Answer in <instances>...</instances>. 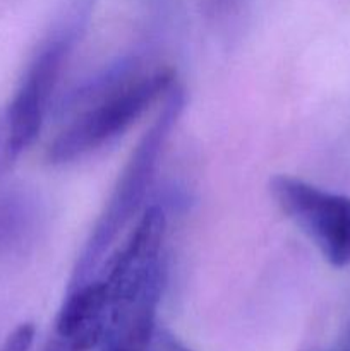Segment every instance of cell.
<instances>
[{
	"label": "cell",
	"instance_id": "cell-9",
	"mask_svg": "<svg viewBox=\"0 0 350 351\" xmlns=\"http://www.w3.org/2000/svg\"><path fill=\"white\" fill-rule=\"evenodd\" d=\"M242 0H206V12L213 19H225L235 12Z\"/></svg>",
	"mask_w": 350,
	"mask_h": 351
},
{
	"label": "cell",
	"instance_id": "cell-5",
	"mask_svg": "<svg viewBox=\"0 0 350 351\" xmlns=\"http://www.w3.org/2000/svg\"><path fill=\"white\" fill-rule=\"evenodd\" d=\"M112 302L102 278H91L67 295L55 317L54 329L41 351H91L105 339Z\"/></svg>",
	"mask_w": 350,
	"mask_h": 351
},
{
	"label": "cell",
	"instance_id": "cell-4",
	"mask_svg": "<svg viewBox=\"0 0 350 351\" xmlns=\"http://www.w3.org/2000/svg\"><path fill=\"white\" fill-rule=\"evenodd\" d=\"M271 197L335 267L350 266V197L290 175L270 178Z\"/></svg>",
	"mask_w": 350,
	"mask_h": 351
},
{
	"label": "cell",
	"instance_id": "cell-1",
	"mask_svg": "<svg viewBox=\"0 0 350 351\" xmlns=\"http://www.w3.org/2000/svg\"><path fill=\"white\" fill-rule=\"evenodd\" d=\"M185 106L184 89L174 88L165 95L163 105L158 110L151 125L144 130L139 143L130 153L126 167L120 171L113 191L100 213L84 247L72 271L69 288L91 280L105 261V254L115 242L124 228L132 221L151 187L158 161L165 149L168 137Z\"/></svg>",
	"mask_w": 350,
	"mask_h": 351
},
{
	"label": "cell",
	"instance_id": "cell-2",
	"mask_svg": "<svg viewBox=\"0 0 350 351\" xmlns=\"http://www.w3.org/2000/svg\"><path fill=\"white\" fill-rule=\"evenodd\" d=\"M89 14L91 3L69 0L55 29L27 65L16 95L0 110V130L16 160L40 136L62 69L81 38Z\"/></svg>",
	"mask_w": 350,
	"mask_h": 351
},
{
	"label": "cell",
	"instance_id": "cell-6",
	"mask_svg": "<svg viewBox=\"0 0 350 351\" xmlns=\"http://www.w3.org/2000/svg\"><path fill=\"white\" fill-rule=\"evenodd\" d=\"M41 221L38 199L26 191L0 192V257L23 252L36 237Z\"/></svg>",
	"mask_w": 350,
	"mask_h": 351
},
{
	"label": "cell",
	"instance_id": "cell-3",
	"mask_svg": "<svg viewBox=\"0 0 350 351\" xmlns=\"http://www.w3.org/2000/svg\"><path fill=\"white\" fill-rule=\"evenodd\" d=\"M174 81L175 74L168 67L144 71L86 108L79 110L78 115L48 146V163H72L122 136L150 110V106L174 88Z\"/></svg>",
	"mask_w": 350,
	"mask_h": 351
},
{
	"label": "cell",
	"instance_id": "cell-11",
	"mask_svg": "<svg viewBox=\"0 0 350 351\" xmlns=\"http://www.w3.org/2000/svg\"><path fill=\"white\" fill-rule=\"evenodd\" d=\"M347 351H350V346H349V350H347Z\"/></svg>",
	"mask_w": 350,
	"mask_h": 351
},
{
	"label": "cell",
	"instance_id": "cell-10",
	"mask_svg": "<svg viewBox=\"0 0 350 351\" xmlns=\"http://www.w3.org/2000/svg\"><path fill=\"white\" fill-rule=\"evenodd\" d=\"M100 351H148L144 348H139V346L129 345V343H122V341H103L102 346H100Z\"/></svg>",
	"mask_w": 350,
	"mask_h": 351
},
{
	"label": "cell",
	"instance_id": "cell-7",
	"mask_svg": "<svg viewBox=\"0 0 350 351\" xmlns=\"http://www.w3.org/2000/svg\"><path fill=\"white\" fill-rule=\"evenodd\" d=\"M34 339V326L30 322H24V324L17 326L7 339L3 341V345L0 346V351H30L33 346Z\"/></svg>",
	"mask_w": 350,
	"mask_h": 351
},
{
	"label": "cell",
	"instance_id": "cell-8",
	"mask_svg": "<svg viewBox=\"0 0 350 351\" xmlns=\"http://www.w3.org/2000/svg\"><path fill=\"white\" fill-rule=\"evenodd\" d=\"M148 351H192L187 345L180 341L178 338H175L170 331L167 329L156 328L154 329V335L151 338L150 348Z\"/></svg>",
	"mask_w": 350,
	"mask_h": 351
}]
</instances>
